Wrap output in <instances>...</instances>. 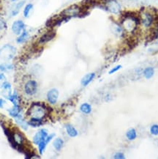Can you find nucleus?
Wrapping results in <instances>:
<instances>
[{
	"label": "nucleus",
	"instance_id": "22",
	"mask_svg": "<svg viewBox=\"0 0 158 159\" xmlns=\"http://www.w3.org/2000/svg\"><path fill=\"white\" fill-rule=\"evenodd\" d=\"M126 136L127 138V139L129 140V141H133L136 139L137 137V132L135 129L134 128H130L127 131L126 133Z\"/></svg>",
	"mask_w": 158,
	"mask_h": 159
},
{
	"label": "nucleus",
	"instance_id": "1",
	"mask_svg": "<svg viewBox=\"0 0 158 159\" xmlns=\"http://www.w3.org/2000/svg\"><path fill=\"white\" fill-rule=\"evenodd\" d=\"M48 109L44 103L37 102L32 103L31 107L27 111V115L31 118L43 120V118L47 115Z\"/></svg>",
	"mask_w": 158,
	"mask_h": 159
},
{
	"label": "nucleus",
	"instance_id": "13",
	"mask_svg": "<svg viewBox=\"0 0 158 159\" xmlns=\"http://www.w3.org/2000/svg\"><path fill=\"white\" fill-rule=\"evenodd\" d=\"M24 4H25V1L24 0H22V1H20L19 2H17L15 5L13 6V7L12 8L11 14L12 16H17L18 14L19 13V12L21 11V8L24 7Z\"/></svg>",
	"mask_w": 158,
	"mask_h": 159
},
{
	"label": "nucleus",
	"instance_id": "23",
	"mask_svg": "<svg viewBox=\"0 0 158 159\" xmlns=\"http://www.w3.org/2000/svg\"><path fill=\"white\" fill-rule=\"evenodd\" d=\"M64 145V141L61 138H56L53 142V146L56 150H60Z\"/></svg>",
	"mask_w": 158,
	"mask_h": 159
},
{
	"label": "nucleus",
	"instance_id": "16",
	"mask_svg": "<svg viewBox=\"0 0 158 159\" xmlns=\"http://www.w3.org/2000/svg\"><path fill=\"white\" fill-rule=\"evenodd\" d=\"M8 112H9V115H11V117L15 118L21 115V107H19V105H13V108H11V109L8 111Z\"/></svg>",
	"mask_w": 158,
	"mask_h": 159
},
{
	"label": "nucleus",
	"instance_id": "2",
	"mask_svg": "<svg viewBox=\"0 0 158 159\" xmlns=\"http://www.w3.org/2000/svg\"><path fill=\"white\" fill-rule=\"evenodd\" d=\"M17 49L11 44H5L0 48V58L5 61H10L15 57Z\"/></svg>",
	"mask_w": 158,
	"mask_h": 159
},
{
	"label": "nucleus",
	"instance_id": "17",
	"mask_svg": "<svg viewBox=\"0 0 158 159\" xmlns=\"http://www.w3.org/2000/svg\"><path fill=\"white\" fill-rule=\"evenodd\" d=\"M34 8V5L32 3H28L24 6V11H23V15L25 18L29 17L30 14H31L32 10Z\"/></svg>",
	"mask_w": 158,
	"mask_h": 159
},
{
	"label": "nucleus",
	"instance_id": "5",
	"mask_svg": "<svg viewBox=\"0 0 158 159\" xmlns=\"http://www.w3.org/2000/svg\"><path fill=\"white\" fill-rule=\"evenodd\" d=\"M105 9L113 14H119L121 13V7L116 0H106L104 2Z\"/></svg>",
	"mask_w": 158,
	"mask_h": 159
},
{
	"label": "nucleus",
	"instance_id": "8",
	"mask_svg": "<svg viewBox=\"0 0 158 159\" xmlns=\"http://www.w3.org/2000/svg\"><path fill=\"white\" fill-rule=\"evenodd\" d=\"M48 134L47 130L45 129V128H42V129H40L39 131H37V133L35 134V135L33 137L34 144H35L36 145H37L40 142L42 141V140H45L46 137L48 136Z\"/></svg>",
	"mask_w": 158,
	"mask_h": 159
},
{
	"label": "nucleus",
	"instance_id": "29",
	"mask_svg": "<svg viewBox=\"0 0 158 159\" xmlns=\"http://www.w3.org/2000/svg\"><path fill=\"white\" fill-rule=\"evenodd\" d=\"M6 28H7V23L4 18L0 16V31L5 30Z\"/></svg>",
	"mask_w": 158,
	"mask_h": 159
},
{
	"label": "nucleus",
	"instance_id": "18",
	"mask_svg": "<svg viewBox=\"0 0 158 159\" xmlns=\"http://www.w3.org/2000/svg\"><path fill=\"white\" fill-rule=\"evenodd\" d=\"M143 74L147 79H150L155 74V69L152 67H148L146 68L143 70Z\"/></svg>",
	"mask_w": 158,
	"mask_h": 159
},
{
	"label": "nucleus",
	"instance_id": "19",
	"mask_svg": "<svg viewBox=\"0 0 158 159\" xmlns=\"http://www.w3.org/2000/svg\"><path fill=\"white\" fill-rule=\"evenodd\" d=\"M29 123V125L31 126V127L33 128H37L40 127V125H42L43 122H42V120L40 119H36V118H31L28 122Z\"/></svg>",
	"mask_w": 158,
	"mask_h": 159
},
{
	"label": "nucleus",
	"instance_id": "10",
	"mask_svg": "<svg viewBox=\"0 0 158 159\" xmlns=\"http://www.w3.org/2000/svg\"><path fill=\"white\" fill-rule=\"evenodd\" d=\"M55 35H56V33L54 31H49L46 32V33L44 34L43 35H42L41 38H40L39 43L41 44L46 43L49 42L50 40L54 39Z\"/></svg>",
	"mask_w": 158,
	"mask_h": 159
},
{
	"label": "nucleus",
	"instance_id": "33",
	"mask_svg": "<svg viewBox=\"0 0 158 159\" xmlns=\"http://www.w3.org/2000/svg\"><path fill=\"white\" fill-rule=\"evenodd\" d=\"M5 103V101H4L3 99L0 98V109H2V108H3L4 107V104Z\"/></svg>",
	"mask_w": 158,
	"mask_h": 159
},
{
	"label": "nucleus",
	"instance_id": "31",
	"mask_svg": "<svg viewBox=\"0 0 158 159\" xmlns=\"http://www.w3.org/2000/svg\"><path fill=\"white\" fill-rule=\"evenodd\" d=\"M113 158L115 159H124L125 158V156L124 153H122V152H116V153H115L114 156H113Z\"/></svg>",
	"mask_w": 158,
	"mask_h": 159
},
{
	"label": "nucleus",
	"instance_id": "26",
	"mask_svg": "<svg viewBox=\"0 0 158 159\" xmlns=\"http://www.w3.org/2000/svg\"><path fill=\"white\" fill-rule=\"evenodd\" d=\"M13 65L11 64H2L0 65V71L2 72H5L7 70H11L13 69Z\"/></svg>",
	"mask_w": 158,
	"mask_h": 159
},
{
	"label": "nucleus",
	"instance_id": "30",
	"mask_svg": "<svg viewBox=\"0 0 158 159\" xmlns=\"http://www.w3.org/2000/svg\"><path fill=\"white\" fill-rule=\"evenodd\" d=\"M121 68H122V66H121V65H116V66H115L114 68H113L112 69H111V70L108 72V73H109V74H113V73H116V71H118L119 70H120Z\"/></svg>",
	"mask_w": 158,
	"mask_h": 159
},
{
	"label": "nucleus",
	"instance_id": "11",
	"mask_svg": "<svg viewBox=\"0 0 158 159\" xmlns=\"http://www.w3.org/2000/svg\"><path fill=\"white\" fill-rule=\"evenodd\" d=\"M29 32L26 30H24L21 34L18 36V38H16V43L19 44H23L29 40Z\"/></svg>",
	"mask_w": 158,
	"mask_h": 159
},
{
	"label": "nucleus",
	"instance_id": "28",
	"mask_svg": "<svg viewBox=\"0 0 158 159\" xmlns=\"http://www.w3.org/2000/svg\"><path fill=\"white\" fill-rule=\"evenodd\" d=\"M2 88L4 90H8L11 92V84L7 81H5V82L2 83Z\"/></svg>",
	"mask_w": 158,
	"mask_h": 159
},
{
	"label": "nucleus",
	"instance_id": "15",
	"mask_svg": "<svg viewBox=\"0 0 158 159\" xmlns=\"http://www.w3.org/2000/svg\"><path fill=\"white\" fill-rule=\"evenodd\" d=\"M65 129L67 134H68V136H70V137H76V136H78V130H77L72 125H70V124H67L65 125Z\"/></svg>",
	"mask_w": 158,
	"mask_h": 159
},
{
	"label": "nucleus",
	"instance_id": "12",
	"mask_svg": "<svg viewBox=\"0 0 158 159\" xmlns=\"http://www.w3.org/2000/svg\"><path fill=\"white\" fill-rule=\"evenodd\" d=\"M15 123H17V125L20 126L22 129L26 130L28 129V128H29V123H28V122L22 117L21 115L15 117Z\"/></svg>",
	"mask_w": 158,
	"mask_h": 159
},
{
	"label": "nucleus",
	"instance_id": "27",
	"mask_svg": "<svg viewBox=\"0 0 158 159\" xmlns=\"http://www.w3.org/2000/svg\"><path fill=\"white\" fill-rule=\"evenodd\" d=\"M150 132H151V134L154 136L158 135V125L157 124H154V125L151 126Z\"/></svg>",
	"mask_w": 158,
	"mask_h": 159
},
{
	"label": "nucleus",
	"instance_id": "6",
	"mask_svg": "<svg viewBox=\"0 0 158 159\" xmlns=\"http://www.w3.org/2000/svg\"><path fill=\"white\" fill-rule=\"evenodd\" d=\"M37 91V83L34 80H29L24 84V92L27 95H35Z\"/></svg>",
	"mask_w": 158,
	"mask_h": 159
},
{
	"label": "nucleus",
	"instance_id": "24",
	"mask_svg": "<svg viewBox=\"0 0 158 159\" xmlns=\"http://www.w3.org/2000/svg\"><path fill=\"white\" fill-rule=\"evenodd\" d=\"M80 110L81 111L83 112L84 114L89 115V114H90L91 111H92V107H91V105L89 104V103H84L81 105Z\"/></svg>",
	"mask_w": 158,
	"mask_h": 159
},
{
	"label": "nucleus",
	"instance_id": "25",
	"mask_svg": "<svg viewBox=\"0 0 158 159\" xmlns=\"http://www.w3.org/2000/svg\"><path fill=\"white\" fill-rule=\"evenodd\" d=\"M47 144H48L46 142V139L42 140V141L40 142V143L37 144L38 150H39V152H40V155L43 154L44 151H45L46 149V147H47Z\"/></svg>",
	"mask_w": 158,
	"mask_h": 159
},
{
	"label": "nucleus",
	"instance_id": "35",
	"mask_svg": "<svg viewBox=\"0 0 158 159\" xmlns=\"http://www.w3.org/2000/svg\"><path fill=\"white\" fill-rule=\"evenodd\" d=\"M11 2H15L16 0H11Z\"/></svg>",
	"mask_w": 158,
	"mask_h": 159
},
{
	"label": "nucleus",
	"instance_id": "21",
	"mask_svg": "<svg viewBox=\"0 0 158 159\" xmlns=\"http://www.w3.org/2000/svg\"><path fill=\"white\" fill-rule=\"evenodd\" d=\"M113 33L116 34V35L119 36H122L123 34H124L125 30L122 26H121L120 25H119L118 24H113Z\"/></svg>",
	"mask_w": 158,
	"mask_h": 159
},
{
	"label": "nucleus",
	"instance_id": "7",
	"mask_svg": "<svg viewBox=\"0 0 158 159\" xmlns=\"http://www.w3.org/2000/svg\"><path fill=\"white\" fill-rule=\"evenodd\" d=\"M12 32L16 35H19L24 30H26V24L22 20H16L12 24Z\"/></svg>",
	"mask_w": 158,
	"mask_h": 159
},
{
	"label": "nucleus",
	"instance_id": "20",
	"mask_svg": "<svg viewBox=\"0 0 158 159\" xmlns=\"http://www.w3.org/2000/svg\"><path fill=\"white\" fill-rule=\"evenodd\" d=\"M7 98H8V99H9V101H11L13 105H19L20 98H19V96L18 95L17 93H16L15 91L14 92L13 94L9 95Z\"/></svg>",
	"mask_w": 158,
	"mask_h": 159
},
{
	"label": "nucleus",
	"instance_id": "3",
	"mask_svg": "<svg viewBox=\"0 0 158 159\" xmlns=\"http://www.w3.org/2000/svg\"><path fill=\"white\" fill-rule=\"evenodd\" d=\"M141 19V24L143 27L149 28L152 27L155 25L156 21V15L154 13L149 11L141 12V15H139Z\"/></svg>",
	"mask_w": 158,
	"mask_h": 159
},
{
	"label": "nucleus",
	"instance_id": "34",
	"mask_svg": "<svg viewBox=\"0 0 158 159\" xmlns=\"http://www.w3.org/2000/svg\"><path fill=\"white\" fill-rule=\"evenodd\" d=\"M4 79H5V75H4L3 73H0V81L4 80Z\"/></svg>",
	"mask_w": 158,
	"mask_h": 159
},
{
	"label": "nucleus",
	"instance_id": "14",
	"mask_svg": "<svg viewBox=\"0 0 158 159\" xmlns=\"http://www.w3.org/2000/svg\"><path fill=\"white\" fill-rule=\"evenodd\" d=\"M95 77V73H90L88 74L85 75V76L83 77L81 81V85L84 87H86L90 84L91 81H92L93 79H94Z\"/></svg>",
	"mask_w": 158,
	"mask_h": 159
},
{
	"label": "nucleus",
	"instance_id": "32",
	"mask_svg": "<svg viewBox=\"0 0 158 159\" xmlns=\"http://www.w3.org/2000/svg\"><path fill=\"white\" fill-rule=\"evenodd\" d=\"M54 136H55V134H50V135H48V136L46 139V143H47V144L49 143V142L53 139V138L54 137Z\"/></svg>",
	"mask_w": 158,
	"mask_h": 159
},
{
	"label": "nucleus",
	"instance_id": "9",
	"mask_svg": "<svg viewBox=\"0 0 158 159\" xmlns=\"http://www.w3.org/2000/svg\"><path fill=\"white\" fill-rule=\"evenodd\" d=\"M59 98V91L56 89H51L47 93V100L50 104H55Z\"/></svg>",
	"mask_w": 158,
	"mask_h": 159
},
{
	"label": "nucleus",
	"instance_id": "4",
	"mask_svg": "<svg viewBox=\"0 0 158 159\" xmlns=\"http://www.w3.org/2000/svg\"><path fill=\"white\" fill-rule=\"evenodd\" d=\"M82 13V9L80 6L77 5H72L68 8H66L64 11H62L61 16L66 18L67 19H70L72 17H77Z\"/></svg>",
	"mask_w": 158,
	"mask_h": 159
}]
</instances>
